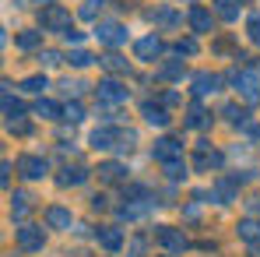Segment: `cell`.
<instances>
[{
	"label": "cell",
	"instance_id": "cell-34",
	"mask_svg": "<svg viewBox=\"0 0 260 257\" xmlns=\"http://www.w3.org/2000/svg\"><path fill=\"white\" fill-rule=\"evenodd\" d=\"M63 120H71V124L85 120V109H81V102H67V106H63Z\"/></svg>",
	"mask_w": 260,
	"mask_h": 257
},
{
	"label": "cell",
	"instance_id": "cell-20",
	"mask_svg": "<svg viewBox=\"0 0 260 257\" xmlns=\"http://www.w3.org/2000/svg\"><path fill=\"white\" fill-rule=\"evenodd\" d=\"M85 180H88V169H81V166H74V169L67 166V169L56 176V183H60V187H81Z\"/></svg>",
	"mask_w": 260,
	"mask_h": 257
},
{
	"label": "cell",
	"instance_id": "cell-21",
	"mask_svg": "<svg viewBox=\"0 0 260 257\" xmlns=\"http://www.w3.org/2000/svg\"><path fill=\"white\" fill-rule=\"evenodd\" d=\"M215 194L221 197V205L236 201V194H239V190H236V180H232V176H218L215 180Z\"/></svg>",
	"mask_w": 260,
	"mask_h": 257
},
{
	"label": "cell",
	"instance_id": "cell-36",
	"mask_svg": "<svg viewBox=\"0 0 260 257\" xmlns=\"http://www.w3.org/2000/svg\"><path fill=\"white\" fill-rule=\"evenodd\" d=\"M67 60H71V64H74L78 71H81V67H88V64H91V60H99V56H91V53H85V49H74V53H71Z\"/></svg>",
	"mask_w": 260,
	"mask_h": 257
},
{
	"label": "cell",
	"instance_id": "cell-10",
	"mask_svg": "<svg viewBox=\"0 0 260 257\" xmlns=\"http://www.w3.org/2000/svg\"><path fill=\"white\" fill-rule=\"evenodd\" d=\"M95 240H99V247L109 250V254H116V250L123 247V233H120L116 225H99V229H95Z\"/></svg>",
	"mask_w": 260,
	"mask_h": 257
},
{
	"label": "cell",
	"instance_id": "cell-40",
	"mask_svg": "<svg viewBox=\"0 0 260 257\" xmlns=\"http://www.w3.org/2000/svg\"><path fill=\"white\" fill-rule=\"evenodd\" d=\"M176 102H179L176 92H162V95H158V106H176Z\"/></svg>",
	"mask_w": 260,
	"mask_h": 257
},
{
	"label": "cell",
	"instance_id": "cell-18",
	"mask_svg": "<svg viewBox=\"0 0 260 257\" xmlns=\"http://www.w3.org/2000/svg\"><path fill=\"white\" fill-rule=\"evenodd\" d=\"M71 212L67 208H60V205H53V208H46V225L49 229H71Z\"/></svg>",
	"mask_w": 260,
	"mask_h": 257
},
{
	"label": "cell",
	"instance_id": "cell-9",
	"mask_svg": "<svg viewBox=\"0 0 260 257\" xmlns=\"http://www.w3.org/2000/svg\"><path fill=\"white\" fill-rule=\"evenodd\" d=\"M186 21H190V28H193L197 36H204V32H211V28H215L211 11H208V7H201V4H193V7L186 11Z\"/></svg>",
	"mask_w": 260,
	"mask_h": 257
},
{
	"label": "cell",
	"instance_id": "cell-8",
	"mask_svg": "<svg viewBox=\"0 0 260 257\" xmlns=\"http://www.w3.org/2000/svg\"><path fill=\"white\" fill-rule=\"evenodd\" d=\"M18 173L25 180H43L46 173H49V162H46L43 155H21L18 159Z\"/></svg>",
	"mask_w": 260,
	"mask_h": 257
},
{
	"label": "cell",
	"instance_id": "cell-13",
	"mask_svg": "<svg viewBox=\"0 0 260 257\" xmlns=\"http://www.w3.org/2000/svg\"><path fill=\"white\" fill-rule=\"evenodd\" d=\"M221 162H225V155L215 152V148H197V155H193V169H197V173L221 169Z\"/></svg>",
	"mask_w": 260,
	"mask_h": 257
},
{
	"label": "cell",
	"instance_id": "cell-32",
	"mask_svg": "<svg viewBox=\"0 0 260 257\" xmlns=\"http://www.w3.org/2000/svg\"><path fill=\"white\" fill-rule=\"evenodd\" d=\"M173 49H176V56H193L201 46H197V39H176Z\"/></svg>",
	"mask_w": 260,
	"mask_h": 257
},
{
	"label": "cell",
	"instance_id": "cell-39",
	"mask_svg": "<svg viewBox=\"0 0 260 257\" xmlns=\"http://www.w3.org/2000/svg\"><path fill=\"white\" fill-rule=\"evenodd\" d=\"M144 247H148V243H144V236H134V240H130L127 257H144Z\"/></svg>",
	"mask_w": 260,
	"mask_h": 257
},
{
	"label": "cell",
	"instance_id": "cell-2",
	"mask_svg": "<svg viewBox=\"0 0 260 257\" xmlns=\"http://www.w3.org/2000/svg\"><path fill=\"white\" fill-rule=\"evenodd\" d=\"M229 81L236 85V92H239L246 102H253V99L260 95V74L253 71V67H250V71H232V74H229Z\"/></svg>",
	"mask_w": 260,
	"mask_h": 257
},
{
	"label": "cell",
	"instance_id": "cell-12",
	"mask_svg": "<svg viewBox=\"0 0 260 257\" xmlns=\"http://www.w3.org/2000/svg\"><path fill=\"white\" fill-rule=\"evenodd\" d=\"M218 88H221V78H218V74H211V71H197V74H193V95H197V99L215 95Z\"/></svg>",
	"mask_w": 260,
	"mask_h": 257
},
{
	"label": "cell",
	"instance_id": "cell-35",
	"mask_svg": "<svg viewBox=\"0 0 260 257\" xmlns=\"http://www.w3.org/2000/svg\"><path fill=\"white\" fill-rule=\"evenodd\" d=\"M221 117H229L232 124H239V127H246V109H239V106H225L221 109Z\"/></svg>",
	"mask_w": 260,
	"mask_h": 257
},
{
	"label": "cell",
	"instance_id": "cell-6",
	"mask_svg": "<svg viewBox=\"0 0 260 257\" xmlns=\"http://www.w3.org/2000/svg\"><path fill=\"white\" fill-rule=\"evenodd\" d=\"M43 243H46L43 225H21V229H18V247H21V250L36 254V250H43Z\"/></svg>",
	"mask_w": 260,
	"mask_h": 257
},
{
	"label": "cell",
	"instance_id": "cell-31",
	"mask_svg": "<svg viewBox=\"0 0 260 257\" xmlns=\"http://www.w3.org/2000/svg\"><path fill=\"white\" fill-rule=\"evenodd\" d=\"M246 36H250L253 46H260V11H253V14L246 18Z\"/></svg>",
	"mask_w": 260,
	"mask_h": 257
},
{
	"label": "cell",
	"instance_id": "cell-22",
	"mask_svg": "<svg viewBox=\"0 0 260 257\" xmlns=\"http://www.w3.org/2000/svg\"><path fill=\"white\" fill-rule=\"evenodd\" d=\"M239 7H243V0H215V14L221 21H236L239 18Z\"/></svg>",
	"mask_w": 260,
	"mask_h": 257
},
{
	"label": "cell",
	"instance_id": "cell-41",
	"mask_svg": "<svg viewBox=\"0 0 260 257\" xmlns=\"http://www.w3.org/2000/svg\"><path fill=\"white\" fill-rule=\"evenodd\" d=\"M0 183H4V187L11 183V162H4V166H0Z\"/></svg>",
	"mask_w": 260,
	"mask_h": 257
},
{
	"label": "cell",
	"instance_id": "cell-44",
	"mask_svg": "<svg viewBox=\"0 0 260 257\" xmlns=\"http://www.w3.org/2000/svg\"><path fill=\"white\" fill-rule=\"evenodd\" d=\"M250 257H260V243H250Z\"/></svg>",
	"mask_w": 260,
	"mask_h": 257
},
{
	"label": "cell",
	"instance_id": "cell-37",
	"mask_svg": "<svg viewBox=\"0 0 260 257\" xmlns=\"http://www.w3.org/2000/svg\"><path fill=\"white\" fill-rule=\"evenodd\" d=\"M60 60H63V56H60L56 49H43V53H39V64H43V67H56Z\"/></svg>",
	"mask_w": 260,
	"mask_h": 257
},
{
	"label": "cell",
	"instance_id": "cell-27",
	"mask_svg": "<svg viewBox=\"0 0 260 257\" xmlns=\"http://www.w3.org/2000/svg\"><path fill=\"white\" fill-rule=\"evenodd\" d=\"M158 78H162V81H179V78H183V60L162 64V67H158Z\"/></svg>",
	"mask_w": 260,
	"mask_h": 257
},
{
	"label": "cell",
	"instance_id": "cell-43",
	"mask_svg": "<svg viewBox=\"0 0 260 257\" xmlns=\"http://www.w3.org/2000/svg\"><path fill=\"white\" fill-rule=\"evenodd\" d=\"M63 39H67V43H81V32H78V28H71V32H63Z\"/></svg>",
	"mask_w": 260,
	"mask_h": 257
},
{
	"label": "cell",
	"instance_id": "cell-33",
	"mask_svg": "<svg viewBox=\"0 0 260 257\" xmlns=\"http://www.w3.org/2000/svg\"><path fill=\"white\" fill-rule=\"evenodd\" d=\"M21 88H25V92H36V95H43L46 74H32V78H25V81H21Z\"/></svg>",
	"mask_w": 260,
	"mask_h": 257
},
{
	"label": "cell",
	"instance_id": "cell-4",
	"mask_svg": "<svg viewBox=\"0 0 260 257\" xmlns=\"http://www.w3.org/2000/svg\"><path fill=\"white\" fill-rule=\"evenodd\" d=\"M155 240H158L169 254H183V250L190 247V240L183 236V229H173V225H158V229H155Z\"/></svg>",
	"mask_w": 260,
	"mask_h": 257
},
{
	"label": "cell",
	"instance_id": "cell-38",
	"mask_svg": "<svg viewBox=\"0 0 260 257\" xmlns=\"http://www.w3.org/2000/svg\"><path fill=\"white\" fill-rule=\"evenodd\" d=\"M183 173H186V162H183V159L166 166V176H169V180H183Z\"/></svg>",
	"mask_w": 260,
	"mask_h": 257
},
{
	"label": "cell",
	"instance_id": "cell-14",
	"mask_svg": "<svg viewBox=\"0 0 260 257\" xmlns=\"http://www.w3.org/2000/svg\"><path fill=\"white\" fill-rule=\"evenodd\" d=\"M134 53H137V60H155L162 53V39L158 36H144V39L134 43Z\"/></svg>",
	"mask_w": 260,
	"mask_h": 257
},
{
	"label": "cell",
	"instance_id": "cell-16",
	"mask_svg": "<svg viewBox=\"0 0 260 257\" xmlns=\"http://www.w3.org/2000/svg\"><path fill=\"white\" fill-rule=\"evenodd\" d=\"M141 117H144L151 127H166V124H169V113H166V106H158V102H144V106H141Z\"/></svg>",
	"mask_w": 260,
	"mask_h": 257
},
{
	"label": "cell",
	"instance_id": "cell-23",
	"mask_svg": "<svg viewBox=\"0 0 260 257\" xmlns=\"http://www.w3.org/2000/svg\"><path fill=\"white\" fill-rule=\"evenodd\" d=\"M99 64H102L109 74H127V71H130V64L120 56V53H106V56H99Z\"/></svg>",
	"mask_w": 260,
	"mask_h": 257
},
{
	"label": "cell",
	"instance_id": "cell-24",
	"mask_svg": "<svg viewBox=\"0 0 260 257\" xmlns=\"http://www.w3.org/2000/svg\"><path fill=\"white\" fill-rule=\"evenodd\" d=\"M32 113H36V117H43V120H56V117H63V109H60L53 99H39V102L32 106Z\"/></svg>",
	"mask_w": 260,
	"mask_h": 257
},
{
	"label": "cell",
	"instance_id": "cell-30",
	"mask_svg": "<svg viewBox=\"0 0 260 257\" xmlns=\"http://www.w3.org/2000/svg\"><path fill=\"white\" fill-rule=\"evenodd\" d=\"M39 46H43V32H21L18 36V49H25V53L28 49H39Z\"/></svg>",
	"mask_w": 260,
	"mask_h": 257
},
{
	"label": "cell",
	"instance_id": "cell-29",
	"mask_svg": "<svg viewBox=\"0 0 260 257\" xmlns=\"http://www.w3.org/2000/svg\"><path fill=\"white\" fill-rule=\"evenodd\" d=\"M102 7H106V0H85V4H81V11H78V14H81V18H85V21H95V18H99V14H102Z\"/></svg>",
	"mask_w": 260,
	"mask_h": 257
},
{
	"label": "cell",
	"instance_id": "cell-11",
	"mask_svg": "<svg viewBox=\"0 0 260 257\" xmlns=\"http://www.w3.org/2000/svg\"><path fill=\"white\" fill-rule=\"evenodd\" d=\"M120 145V127H95L91 130V148L95 152H109Z\"/></svg>",
	"mask_w": 260,
	"mask_h": 257
},
{
	"label": "cell",
	"instance_id": "cell-45",
	"mask_svg": "<svg viewBox=\"0 0 260 257\" xmlns=\"http://www.w3.org/2000/svg\"><path fill=\"white\" fill-rule=\"evenodd\" d=\"M14 4H21V7H25V4H28V0H14Z\"/></svg>",
	"mask_w": 260,
	"mask_h": 257
},
{
	"label": "cell",
	"instance_id": "cell-19",
	"mask_svg": "<svg viewBox=\"0 0 260 257\" xmlns=\"http://www.w3.org/2000/svg\"><path fill=\"white\" fill-rule=\"evenodd\" d=\"M236 233L246 240V243H260V222L253 215H246V218H239V225H236Z\"/></svg>",
	"mask_w": 260,
	"mask_h": 257
},
{
	"label": "cell",
	"instance_id": "cell-3",
	"mask_svg": "<svg viewBox=\"0 0 260 257\" xmlns=\"http://www.w3.org/2000/svg\"><path fill=\"white\" fill-rule=\"evenodd\" d=\"M95 95H99L102 102H109V106H120V102L130 99V88L123 85V81H116V78H102L99 88H95Z\"/></svg>",
	"mask_w": 260,
	"mask_h": 257
},
{
	"label": "cell",
	"instance_id": "cell-1",
	"mask_svg": "<svg viewBox=\"0 0 260 257\" xmlns=\"http://www.w3.org/2000/svg\"><path fill=\"white\" fill-rule=\"evenodd\" d=\"M39 25H43L46 32H71V14L60 7V4H46L43 11H39Z\"/></svg>",
	"mask_w": 260,
	"mask_h": 257
},
{
	"label": "cell",
	"instance_id": "cell-5",
	"mask_svg": "<svg viewBox=\"0 0 260 257\" xmlns=\"http://www.w3.org/2000/svg\"><path fill=\"white\" fill-rule=\"evenodd\" d=\"M151 155H155L162 166H169V162H179V159H183V145H179L176 137H158L155 148H151Z\"/></svg>",
	"mask_w": 260,
	"mask_h": 257
},
{
	"label": "cell",
	"instance_id": "cell-15",
	"mask_svg": "<svg viewBox=\"0 0 260 257\" xmlns=\"http://www.w3.org/2000/svg\"><path fill=\"white\" fill-rule=\"evenodd\" d=\"M186 127H193V130L211 127V113H208L201 102H190V106H186Z\"/></svg>",
	"mask_w": 260,
	"mask_h": 257
},
{
	"label": "cell",
	"instance_id": "cell-26",
	"mask_svg": "<svg viewBox=\"0 0 260 257\" xmlns=\"http://www.w3.org/2000/svg\"><path fill=\"white\" fill-rule=\"evenodd\" d=\"M11 201H14V205H11V215H14V218H25L28 208H32V197H28L25 190H14V197H11Z\"/></svg>",
	"mask_w": 260,
	"mask_h": 257
},
{
	"label": "cell",
	"instance_id": "cell-17",
	"mask_svg": "<svg viewBox=\"0 0 260 257\" xmlns=\"http://www.w3.org/2000/svg\"><path fill=\"white\" fill-rule=\"evenodd\" d=\"M99 180L102 183H123L127 180V166L123 162H102L99 166Z\"/></svg>",
	"mask_w": 260,
	"mask_h": 257
},
{
	"label": "cell",
	"instance_id": "cell-28",
	"mask_svg": "<svg viewBox=\"0 0 260 257\" xmlns=\"http://www.w3.org/2000/svg\"><path fill=\"white\" fill-rule=\"evenodd\" d=\"M148 21H158V25H176L179 21V14L169 11V7H155V11H148Z\"/></svg>",
	"mask_w": 260,
	"mask_h": 257
},
{
	"label": "cell",
	"instance_id": "cell-7",
	"mask_svg": "<svg viewBox=\"0 0 260 257\" xmlns=\"http://www.w3.org/2000/svg\"><path fill=\"white\" fill-rule=\"evenodd\" d=\"M95 36H99V43H106V46H123L127 43V28H123L120 21H99Z\"/></svg>",
	"mask_w": 260,
	"mask_h": 257
},
{
	"label": "cell",
	"instance_id": "cell-25",
	"mask_svg": "<svg viewBox=\"0 0 260 257\" xmlns=\"http://www.w3.org/2000/svg\"><path fill=\"white\" fill-rule=\"evenodd\" d=\"M4 117H7V124H18L25 117V106L18 99H11V92H4Z\"/></svg>",
	"mask_w": 260,
	"mask_h": 257
},
{
	"label": "cell",
	"instance_id": "cell-42",
	"mask_svg": "<svg viewBox=\"0 0 260 257\" xmlns=\"http://www.w3.org/2000/svg\"><path fill=\"white\" fill-rule=\"evenodd\" d=\"M243 130H246V137H253V141H257V137H260V124H246V127H243Z\"/></svg>",
	"mask_w": 260,
	"mask_h": 257
}]
</instances>
